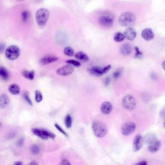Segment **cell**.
I'll list each match as a JSON object with an SVG mask.
<instances>
[{
	"label": "cell",
	"instance_id": "obj_1",
	"mask_svg": "<svg viewBox=\"0 0 165 165\" xmlns=\"http://www.w3.org/2000/svg\"><path fill=\"white\" fill-rule=\"evenodd\" d=\"M49 10L46 8H41L38 9L35 13V20L37 24L40 27L44 26L49 19Z\"/></svg>",
	"mask_w": 165,
	"mask_h": 165
},
{
	"label": "cell",
	"instance_id": "obj_2",
	"mask_svg": "<svg viewBox=\"0 0 165 165\" xmlns=\"http://www.w3.org/2000/svg\"><path fill=\"white\" fill-rule=\"evenodd\" d=\"M136 18L133 13L125 12L120 16L119 22L121 25L124 27H130L135 24Z\"/></svg>",
	"mask_w": 165,
	"mask_h": 165
},
{
	"label": "cell",
	"instance_id": "obj_3",
	"mask_svg": "<svg viewBox=\"0 0 165 165\" xmlns=\"http://www.w3.org/2000/svg\"><path fill=\"white\" fill-rule=\"evenodd\" d=\"M20 54V50L18 46H9L5 49V55L9 60H15L17 59Z\"/></svg>",
	"mask_w": 165,
	"mask_h": 165
},
{
	"label": "cell",
	"instance_id": "obj_4",
	"mask_svg": "<svg viewBox=\"0 0 165 165\" xmlns=\"http://www.w3.org/2000/svg\"><path fill=\"white\" fill-rule=\"evenodd\" d=\"M31 131L34 135L37 136L42 140H46L49 139L54 140L56 137L55 135L53 133L43 129L33 128Z\"/></svg>",
	"mask_w": 165,
	"mask_h": 165
},
{
	"label": "cell",
	"instance_id": "obj_5",
	"mask_svg": "<svg viewBox=\"0 0 165 165\" xmlns=\"http://www.w3.org/2000/svg\"><path fill=\"white\" fill-rule=\"evenodd\" d=\"M114 16L110 12H105L100 17L99 23L100 25L104 27L110 28L113 25Z\"/></svg>",
	"mask_w": 165,
	"mask_h": 165
},
{
	"label": "cell",
	"instance_id": "obj_6",
	"mask_svg": "<svg viewBox=\"0 0 165 165\" xmlns=\"http://www.w3.org/2000/svg\"><path fill=\"white\" fill-rule=\"evenodd\" d=\"M92 129L95 135L98 137H104L107 133V127L102 122H93Z\"/></svg>",
	"mask_w": 165,
	"mask_h": 165
},
{
	"label": "cell",
	"instance_id": "obj_7",
	"mask_svg": "<svg viewBox=\"0 0 165 165\" xmlns=\"http://www.w3.org/2000/svg\"><path fill=\"white\" fill-rule=\"evenodd\" d=\"M122 105L127 110H133L136 107V101L133 96L127 95L122 99Z\"/></svg>",
	"mask_w": 165,
	"mask_h": 165
},
{
	"label": "cell",
	"instance_id": "obj_8",
	"mask_svg": "<svg viewBox=\"0 0 165 165\" xmlns=\"http://www.w3.org/2000/svg\"><path fill=\"white\" fill-rule=\"evenodd\" d=\"M136 125L135 122H128L122 125L121 128V132L124 136H128L135 131Z\"/></svg>",
	"mask_w": 165,
	"mask_h": 165
},
{
	"label": "cell",
	"instance_id": "obj_9",
	"mask_svg": "<svg viewBox=\"0 0 165 165\" xmlns=\"http://www.w3.org/2000/svg\"><path fill=\"white\" fill-rule=\"evenodd\" d=\"M74 71V68L69 64L59 68L57 70V74L60 76H67L72 74Z\"/></svg>",
	"mask_w": 165,
	"mask_h": 165
},
{
	"label": "cell",
	"instance_id": "obj_10",
	"mask_svg": "<svg viewBox=\"0 0 165 165\" xmlns=\"http://www.w3.org/2000/svg\"><path fill=\"white\" fill-rule=\"evenodd\" d=\"M161 146V143L159 140L156 139H152L148 142V149L152 152L158 151Z\"/></svg>",
	"mask_w": 165,
	"mask_h": 165
},
{
	"label": "cell",
	"instance_id": "obj_11",
	"mask_svg": "<svg viewBox=\"0 0 165 165\" xmlns=\"http://www.w3.org/2000/svg\"><path fill=\"white\" fill-rule=\"evenodd\" d=\"M143 138L141 135H138L136 136L134 140L133 144V150L134 151H139L143 147Z\"/></svg>",
	"mask_w": 165,
	"mask_h": 165
},
{
	"label": "cell",
	"instance_id": "obj_12",
	"mask_svg": "<svg viewBox=\"0 0 165 165\" xmlns=\"http://www.w3.org/2000/svg\"><path fill=\"white\" fill-rule=\"evenodd\" d=\"M124 35L126 39L129 40L133 41L136 37L137 32L134 28L129 27L125 30Z\"/></svg>",
	"mask_w": 165,
	"mask_h": 165
},
{
	"label": "cell",
	"instance_id": "obj_13",
	"mask_svg": "<svg viewBox=\"0 0 165 165\" xmlns=\"http://www.w3.org/2000/svg\"><path fill=\"white\" fill-rule=\"evenodd\" d=\"M154 34L150 28L144 29L141 32V37L146 41H150L154 38Z\"/></svg>",
	"mask_w": 165,
	"mask_h": 165
},
{
	"label": "cell",
	"instance_id": "obj_14",
	"mask_svg": "<svg viewBox=\"0 0 165 165\" xmlns=\"http://www.w3.org/2000/svg\"><path fill=\"white\" fill-rule=\"evenodd\" d=\"M113 106L111 103L109 102H104L101 105L100 110L102 113L108 115L110 114L112 111Z\"/></svg>",
	"mask_w": 165,
	"mask_h": 165
},
{
	"label": "cell",
	"instance_id": "obj_15",
	"mask_svg": "<svg viewBox=\"0 0 165 165\" xmlns=\"http://www.w3.org/2000/svg\"><path fill=\"white\" fill-rule=\"evenodd\" d=\"M89 72L91 75L96 77H100L104 74L103 72V68L99 66H93L92 68L88 69Z\"/></svg>",
	"mask_w": 165,
	"mask_h": 165
},
{
	"label": "cell",
	"instance_id": "obj_16",
	"mask_svg": "<svg viewBox=\"0 0 165 165\" xmlns=\"http://www.w3.org/2000/svg\"><path fill=\"white\" fill-rule=\"evenodd\" d=\"M75 57L78 60H79V62L81 63H86L88 62L90 60L88 55L83 52H78L75 55Z\"/></svg>",
	"mask_w": 165,
	"mask_h": 165
},
{
	"label": "cell",
	"instance_id": "obj_17",
	"mask_svg": "<svg viewBox=\"0 0 165 165\" xmlns=\"http://www.w3.org/2000/svg\"><path fill=\"white\" fill-rule=\"evenodd\" d=\"M58 60L59 58L55 56H47L44 58H42L39 62V63L42 66H46L47 64L56 62Z\"/></svg>",
	"mask_w": 165,
	"mask_h": 165
},
{
	"label": "cell",
	"instance_id": "obj_18",
	"mask_svg": "<svg viewBox=\"0 0 165 165\" xmlns=\"http://www.w3.org/2000/svg\"><path fill=\"white\" fill-rule=\"evenodd\" d=\"M132 51V46L128 43L123 45L120 49L121 53L125 55H128L131 54Z\"/></svg>",
	"mask_w": 165,
	"mask_h": 165
},
{
	"label": "cell",
	"instance_id": "obj_19",
	"mask_svg": "<svg viewBox=\"0 0 165 165\" xmlns=\"http://www.w3.org/2000/svg\"><path fill=\"white\" fill-rule=\"evenodd\" d=\"M10 103V100L9 97H8L7 95L2 94L0 98V108L1 109H4L6 108Z\"/></svg>",
	"mask_w": 165,
	"mask_h": 165
},
{
	"label": "cell",
	"instance_id": "obj_20",
	"mask_svg": "<svg viewBox=\"0 0 165 165\" xmlns=\"http://www.w3.org/2000/svg\"><path fill=\"white\" fill-rule=\"evenodd\" d=\"M8 90L10 93L13 95H18L20 92V89L19 86L16 84H13L10 85L8 88Z\"/></svg>",
	"mask_w": 165,
	"mask_h": 165
},
{
	"label": "cell",
	"instance_id": "obj_21",
	"mask_svg": "<svg viewBox=\"0 0 165 165\" xmlns=\"http://www.w3.org/2000/svg\"><path fill=\"white\" fill-rule=\"evenodd\" d=\"M0 76L1 77V79L4 81H7L9 78L8 71L4 67H1L0 68Z\"/></svg>",
	"mask_w": 165,
	"mask_h": 165
},
{
	"label": "cell",
	"instance_id": "obj_22",
	"mask_svg": "<svg viewBox=\"0 0 165 165\" xmlns=\"http://www.w3.org/2000/svg\"><path fill=\"white\" fill-rule=\"evenodd\" d=\"M22 76L27 79L33 80L34 78V71L24 70L22 72Z\"/></svg>",
	"mask_w": 165,
	"mask_h": 165
},
{
	"label": "cell",
	"instance_id": "obj_23",
	"mask_svg": "<svg viewBox=\"0 0 165 165\" xmlns=\"http://www.w3.org/2000/svg\"><path fill=\"white\" fill-rule=\"evenodd\" d=\"M125 38V37L124 34L120 32H117L115 34L113 39L116 42H121L124 40Z\"/></svg>",
	"mask_w": 165,
	"mask_h": 165
},
{
	"label": "cell",
	"instance_id": "obj_24",
	"mask_svg": "<svg viewBox=\"0 0 165 165\" xmlns=\"http://www.w3.org/2000/svg\"><path fill=\"white\" fill-rule=\"evenodd\" d=\"M30 151L32 155H37L40 152V148L39 146L37 144H33L30 147Z\"/></svg>",
	"mask_w": 165,
	"mask_h": 165
},
{
	"label": "cell",
	"instance_id": "obj_25",
	"mask_svg": "<svg viewBox=\"0 0 165 165\" xmlns=\"http://www.w3.org/2000/svg\"><path fill=\"white\" fill-rule=\"evenodd\" d=\"M30 17V14L28 11L24 10V11L22 12V19L23 22L25 23L28 22Z\"/></svg>",
	"mask_w": 165,
	"mask_h": 165
},
{
	"label": "cell",
	"instance_id": "obj_26",
	"mask_svg": "<svg viewBox=\"0 0 165 165\" xmlns=\"http://www.w3.org/2000/svg\"><path fill=\"white\" fill-rule=\"evenodd\" d=\"M63 53L68 57H72L74 55V50L71 47H66L64 49Z\"/></svg>",
	"mask_w": 165,
	"mask_h": 165
},
{
	"label": "cell",
	"instance_id": "obj_27",
	"mask_svg": "<svg viewBox=\"0 0 165 165\" xmlns=\"http://www.w3.org/2000/svg\"><path fill=\"white\" fill-rule=\"evenodd\" d=\"M65 125L67 128H69L71 127L72 125V118L70 114H67L65 118Z\"/></svg>",
	"mask_w": 165,
	"mask_h": 165
},
{
	"label": "cell",
	"instance_id": "obj_28",
	"mask_svg": "<svg viewBox=\"0 0 165 165\" xmlns=\"http://www.w3.org/2000/svg\"><path fill=\"white\" fill-rule=\"evenodd\" d=\"M23 96L24 99L25 100V101L29 104V105H31V106H33V103H32V100H31L30 97V94H29V92L25 91L23 93Z\"/></svg>",
	"mask_w": 165,
	"mask_h": 165
},
{
	"label": "cell",
	"instance_id": "obj_29",
	"mask_svg": "<svg viewBox=\"0 0 165 165\" xmlns=\"http://www.w3.org/2000/svg\"><path fill=\"white\" fill-rule=\"evenodd\" d=\"M66 63H68V64H70L71 66L77 67L81 66V65L80 62L77 61V60H66Z\"/></svg>",
	"mask_w": 165,
	"mask_h": 165
},
{
	"label": "cell",
	"instance_id": "obj_30",
	"mask_svg": "<svg viewBox=\"0 0 165 165\" xmlns=\"http://www.w3.org/2000/svg\"><path fill=\"white\" fill-rule=\"evenodd\" d=\"M43 100V96L41 93L38 90L35 91V101L37 103H39Z\"/></svg>",
	"mask_w": 165,
	"mask_h": 165
},
{
	"label": "cell",
	"instance_id": "obj_31",
	"mask_svg": "<svg viewBox=\"0 0 165 165\" xmlns=\"http://www.w3.org/2000/svg\"><path fill=\"white\" fill-rule=\"evenodd\" d=\"M135 51H136V54H135V57L136 58H140L143 56V54L140 51L139 48L137 47H135Z\"/></svg>",
	"mask_w": 165,
	"mask_h": 165
},
{
	"label": "cell",
	"instance_id": "obj_32",
	"mask_svg": "<svg viewBox=\"0 0 165 165\" xmlns=\"http://www.w3.org/2000/svg\"><path fill=\"white\" fill-rule=\"evenodd\" d=\"M55 126L56 128H57V130H58V131H60L61 133L63 134V135H64V136H68V135L64 131V130H63V129L62 128V127H60V126L59 125H58V124H55Z\"/></svg>",
	"mask_w": 165,
	"mask_h": 165
},
{
	"label": "cell",
	"instance_id": "obj_33",
	"mask_svg": "<svg viewBox=\"0 0 165 165\" xmlns=\"http://www.w3.org/2000/svg\"><path fill=\"white\" fill-rule=\"evenodd\" d=\"M121 70H117L113 74V77L115 78H118L120 77L121 75Z\"/></svg>",
	"mask_w": 165,
	"mask_h": 165
},
{
	"label": "cell",
	"instance_id": "obj_34",
	"mask_svg": "<svg viewBox=\"0 0 165 165\" xmlns=\"http://www.w3.org/2000/svg\"><path fill=\"white\" fill-rule=\"evenodd\" d=\"M110 68H111V65H110V64H109L108 66H106L104 68H103V72L104 74L108 73L110 71Z\"/></svg>",
	"mask_w": 165,
	"mask_h": 165
},
{
	"label": "cell",
	"instance_id": "obj_35",
	"mask_svg": "<svg viewBox=\"0 0 165 165\" xmlns=\"http://www.w3.org/2000/svg\"><path fill=\"white\" fill-rule=\"evenodd\" d=\"M160 116L162 118L165 119V107L160 110Z\"/></svg>",
	"mask_w": 165,
	"mask_h": 165
},
{
	"label": "cell",
	"instance_id": "obj_36",
	"mask_svg": "<svg viewBox=\"0 0 165 165\" xmlns=\"http://www.w3.org/2000/svg\"><path fill=\"white\" fill-rule=\"evenodd\" d=\"M23 143H24V139H23L22 137L17 141V145L19 147H21L23 145Z\"/></svg>",
	"mask_w": 165,
	"mask_h": 165
},
{
	"label": "cell",
	"instance_id": "obj_37",
	"mask_svg": "<svg viewBox=\"0 0 165 165\" xmlns=\"http://www.w3.org/2000/svg\"><path fill=\"white\" fill-rule=\"evenodd\" d=\"M60 164L61 165H71V163L69 160L66 159H63L61 161Z\"/></svg>",
	"mask_w": 165,
	"mask_h": 165
},
{
	"label": "cell",
	"instance_id": "obj_38",
	"mask_svg": "<svg viewBox=\"0 0 165 165\" xmlns=\"http://www.w3.org/2000/svg\"><path fill=\"white\" fill-rule=\"evenodd\" d=\"M5 46H6V45H5L4 43H1V46H0V51H1V53H3V52L4 51Z\"/></svg>",
	"mask_w": 165,
	"mask_h": 165
},
{
	"label": "cell",
	"instance_id": "obj_39",
	"mask_svg": "<svg viewBox=\"0 0 165 165\" xmlns=\"http://www.w3.org/2000/svg\"><path fill=\"white\" fill-rule=\"evenodd\" d=\"M136 165H147V163L145 161H140V162L137 163Z\"/></svg>",
	"mask_w": 165,
	"mask_h": 165
},
{
	"label": "cell",
	"instance_id": "obj_40",
	"mask_svg": "<svg viewBox=\"0 0 165 165\" xmlns=\"http://www.w3.org/2000/svg\"><path fill=\"white\" fill-rule=\"evenodd\" d=\"M110 78H106V80H105V85L106 86H107L108 84H109V83H110Z\"/></svg>",
	"mask_w": 165,
	"mask_h": 165
},
{
	"label": "cell",
	"instance_id": "obj_41",
	"mask_svg": "<svg viewBox=\"0 0 165 165\" xmlns=\"http://www.w3.org/2000/svg\"><path fill=\"white\" fill-rule=\"evenodd\" d=\"M23 163L21 161H16L14 163L13 165H22Z\"/></svg>",
	"mask_w": 165,
	"mask_h": 165
},
{
	"label": "cell",
	"instance_id": "obj_42",
	"mask_svg": "<svg viewBox=\"0 0 165 165\" xmlns=\"http://www.w3.org/2000/svg\"><path fill=\"white\" fill-rule=\"evenodd\" d=\"M29 164H30V165H38V163H37V162L33 161L31 162Z\"/></svg>",
	"mask_w": 165,
	"mask_h": 165
},
{
	"label": "cell",
	"instance_id": "obj_43",
	"mask_svg": "<svg viewBox=\"0 0 165 165\" xmlns=\"http://www.w3.org/2000/svg\"><path fill=\"white\" fill-rule=\"evenodd\" d=\"M162 67L163 68V69L165 71V60H164V62H163L162 63Z\"/></svg>",
	"mask_w": 165,
	"mask_h": 165
},
{
	"label": "cell",
	"instance_id": "obj_44",
	"mask_svg": "<svg viewBox=\"0 0 165 165\" xmlns=\"http://www.w3.org/2000/svg\"><path fill=\"white\" fill-rule=\"evenodd\" d=\"M164 127H165V122H164Z\"/></svg>",
	"mask_w": 165,
	"mask_h": 165
},
{
	"label": "cell",
	"instance_id": "obj_45",
	"mask_svg": "<svg viewBox=\"0 0 165 165\" xmlns=\"http://www.w3.org/2000/svg\"><path fill=\"white\" fill-rule=\"evenodd\" d=\"M19 1H22V0H19Z\"/></svg>",
	"mask_w": 165,
	"mask_h": 165
}]
</instances>
